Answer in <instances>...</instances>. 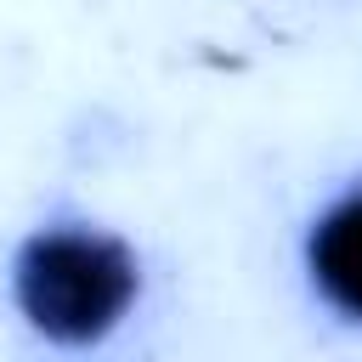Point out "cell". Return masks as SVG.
<instances>
[{
    "instance_id": "1",
    "label": "cell",
    "mask_w": 362,
    "mask_h": 362,
    "mask_svg": "<svg viewBox=\"0 0 362 362\" xmlns=\"http://www.w3.org/2000/svg\"><path fill=\"white\" fill-rule=\"evenodd\" d=\"M136 294V260L113 238L45 232L17 255V300L28 322L62 345L102 339Z\"/></svg>"
},
{
    "instance_id": "2",
    "label": "cell",
    "mask_w": 362,
    "mask_h": 362,
    "mask_svg": "<svg viewBox=\"0 0 362 362\" xmlns=\"http://www.w3.org/2000/svg\"><path fill=\"white\" fill-rule=\"evenodd\" d=\"M311 277L339 311L362 317V192H351L345 204H334L317 221V232H311Z\"/></svg>"
}]
</instances>
